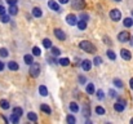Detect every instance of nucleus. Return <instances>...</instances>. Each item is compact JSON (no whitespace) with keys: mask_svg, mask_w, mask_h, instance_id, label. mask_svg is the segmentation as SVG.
<instances>
[{"mask_svg":"<svg viewBox=\"0 0 133 124\" xmlns=\"http://www.w3.org/2000/svg\"><path fill=\"white\" fill-rule=\"evenodd\" d=\"M79 30H85L87 29V21H83V19H79V22H76Z\"/></svg>","mask_w":133,"mask_h":124,"instance_id":"obj_14","label":"nucleus"},{"mask_svg":"<svg viewBox=\"0 0 133 124\" xmlns=\"http://www.w3.org/2000/svg\"><path fill=\"white\" fill-rule=\"evenodd\" d=\"M66 120H67V123L69 124H75L76 123V119H75V116H74V115H67Z\"/></svg>","mask_w":133,"mask_h":124,"instance_id":"obj_27","label":"nucleus"},{"mask_svg":"<svg viewBox=\"0 0 133 124\" xmlns=\"http://www.w3.org/2000/svg\"><path fill=\"white\" fill-rule=\"evenodd\" d=\"M76 21H78V18H76L75 14H67V17H66V22H67L70 26H75V25H76Z\"/></svg>","mask_w":133,"mask_h":124,"instance_id":"obj_6","label":"nucleus"},{"mask_svg":"<svg viewBox=\"0 0 133 124\" xmlns=\"http://www.w3.org/2000/svg\"><path fill=\"white\" fill-rule=\"evenodd\" d=\"M27 119H29V120H31V122H36V120H38V115H36L35 113H32V111H31V113H29V114H27Z\"/></svg>","mask_w":133,"mask_h":124,"instance_id":"obj_20","label":"nucleus"},{"mask_svg":"<svg viewBox=\"0 0 133 124\" xmlns=\"http://www.w3.org/2000/svg\"><path fill=\"white\" fill-rule=\"evenodd\" d=\"M39 93L42 94V96H48V88L45 87V85H40L39 87Z\"/></svg>","mask_w":133,"mask_h":124,"instance_id":"obj_17","label":"nucleus"},{"mask_svg":"<svg viewBox=\"0 0 133 124\" xmlns=\"http://www.w3.org/2000/svg\"><path fill=\"white\" fill-rule=\"evenodd\" d=\"M106 54H107V57H109L110 60H112V61H114V60H116V54L114 53V50H111V49H109V50L106 52Z\"/></svg>","mask_w":133,"mask_h":124,"instance_id":"obj_24","label":"nucleus"},{"mask_svg":"<svg viewBox=\"0 0 133 124\" xmlns=\"http://www.w3.org/2000/svg\"><path fill=\"white\" fill-rule=\"evenodd\" d=\"M114 1H122V0H114Z\"/></svg>","mask_w":133,"mask_h":124,"instance_id":"obj_48","label":"nucleus"},{"mask_svg":"<svg viewBox=\"0 0 133 124\" xmlns=\"http://www.w3.org/2000/svg\"><path fill=\"white\" fill-rule=\"evenodd\" d=\"M8 10H9V14H10V16H16V14L18 13V8H17L16 5H10Z\"/></svg>","mask_w":133,"mask_h":124,"instance_id":"obj_16","label":"nucleus"},{"mask_svg":"<svg viewBox=\"0 0 133 124\" xmlns=\"http://www.w3.org/2000/svg\"><path fill=\"white\" fill-rule=\"evenodd\" d=\"M124 107H125V105L124 103H122V102H116V103H114V110L115 111H118V113H122L123 110H124Z\"/></svg>","mask_w":133,"mask_h":124,"instance_id":"obj_11","label":"nucleus"},{"mask_svg":"<svg viewBox=\"0 0 133 124\" xmlns=\"http://www.w3.org/2000/svg\"><path fill=\"white\" fill-rule=\"evenodd\" d=\"M3 70H4V63L0 61V71H3Z\"/></svg>","mask_w":133,"mask_h":124,"instance_id":"obj_46","label":"nucleus"},{"mask_svg":"<svg viewBox=\"0 0 133 124\" xmlns=\"http://www.w3.org/2000/svg\"><path fill=\"white\" fill-rule=\"evenodd\" d=\"M109 94H110V97H116V92H115L114 89H110Z\"/></svg>","mask_w":133,"mask_h":124,"instance_id":"obj_41","label":"nucleus"},{"mask_svg":"<svg viewBox=\"0 0 133 124\" xmlns=\"http://www.w3.org/2000/svg\"><path fill=\"white\" fill-rule=\"evenodd\" d=\"M40 109H42V111H43V113L48 114V115L52 113V110H50V107H49L48 105H42V106H40Z\"/></svg>","mask_w":133,"mask_h":124,"instance_id":"obj_25","label":"nucleus"},{"mask_svg":"<svg viewBox=\"0 0 133 124\" xmlns=\"http://www.w3.org/2000/svg\"><path fill=\"white\" fill-rule=\"evenodd\" d=\"M110 18H111L112 21H120V18H122L120 10H119V9H112V10H110Z\"/></svg>","mask_w":133,"mask_h":124,"instance_id":"obj_4","label":"nucleus"},{"mask_svg":"<svg viewBox=\"0 0 133 124\" xmlns=\"http://www.w3.org/2000/svg\"><path fill=\"white\" fill-rule=\"evenodd\" d=\"M89 114H90V109H89L88 106L85 105V106H84V109H83V115H85V116H88Z\"/></svg>","mask_w":133,"mask_h":124,"instance_id":"obj_37","label":"nucleus"},{"mask_svg":"<svg viewBox=\"0 0 133 124\" xmlns=\"http://www.w3.org/2000/svg\"><path fill=\"white\" fill-rule=\"evenodd\" d=\"M120 56H122L124 60H127V61H129V60L132 58V53H131L128 49H122V50H120Z\"/></svg>","mask_w":133,"mask_h":124,"instance_id":"obj_9","label":"nucleus"},{"mask_svg":"<svg viewBox=\"0 0 133 124\" xmlns=\"http://www.w3.org/2000/svg\"><path fill=\"white\" fill-rule=\"evenodd\" d=\"M5 10H6V9H5L3 5H0V16H1V14H4V13H5Z\"/></svg>","mask_w":133,"mask_h":124,"instance_id":"obj_43","label":"nucleus"},{"mask_svg":"<svg viewBox=\"0 0 133 124\" xmlns=\"http://www.w3.org/2000/svg\"><path fill=\"white\" fill-rule=\"evenodd\" d=\"M82 67H83V70H84V71H89V70L92 69V61H89V60H84V61L82 62Z\"/></svg>","mask_w":133,"mask_h":124,"instance_id":"obj_10","label":"nucleus"},{"mask_svg":"<svg viewBox=\"0 0 133 124\" xmlns=\"http://www.w3.org/2000/svg\"><path fill=\"white\" fill-rule=\"evenodd\" d=\"M8 69H9V70H12V71H17V70L19 69V66H18V63H17V62L10 61V62H8Z\"/></svg>","mask_w":133,"mask_h":124,"instance_id":"obj_12","label":"nucleus"},{"mask_svg":"<svg viewBox=\"0 0 133 124\" xmlns=\"http://www.w3.org/2000/svg\"><path fill=\"white\" fill-rule=\"evenodd\" d=\"M129 39H131V34L128 31H120L118 34V40L120 43H127V41H129Z\"/></svg>","mask_w":133,"mask_h":124,"instance_id":"obj_3","label":"nucleus"},{"mask_svg":"<svg viewBox=\"0 0 133 124\" xmlns=\"http://www.w3.org/2000/svg\"><path fill=\"white\" fill-rule=\"evenodd\" d=\"M132 14H133V10H132Z\"/></svg>","mask_w":133,"mask_h":124,"instance_id":"obj_50","label":"nucleus"},{"mask_svg":"<svg viewBox=\"0 0 133 124\" xmlns=\"http://www.w3.org/2000/svg\"><path fill=\"white\" fill-rule=\"evenodd\" d=\"M85 90H87L88 94H93L94 93V85L92 83H89L88 85H87V88H85Z\"/></svg>","mask_w":133,"mask_h":124,"instance_id":"obj_23","label":"nucleus"},{"mask_svg":"<svg viewBox=\"0 0 133 124\" xmlns=\"http://www.w3.org/2000/svg\"><path fill=\"white\" fill-rule=\"evenodd\" d=\"M54 36H56L58 40H65V39H66V34H65L62 30H59V29H54Z\"/></svg>","mask_w":133,"mask_h":124,"instance_id":"obj_7","label":"nucleus"},{"mask_svg":"<svg viewBox=\"0 0 133 124\" xmlns=\"http://www.w3.org/2000/svg\"><path fill=\"white\" fill-rule=\"evenodd\" d=\"M32 54H34V56H40V54H42L40 48H39V47H34V48H32Z\"/></svg>","mask_w":133,"mask_h":124,"instance_id":"obj_30","label":"nucleus"},{"mask_svg":"<svg viewBox=\"0 0 133 124\" xmlns=\"http://www.w3.org/2000/svg\"><path fill=\"white\" fill-rule=\"evenodd\" d=\"M129 87H131V89H133V78L129 80Z\"/></svg>","mask_w":133,"mask_h":124,"instance_id":"obj_47","label":"nucleus"},{"mask_svg":"<svg viewBox=\"0 0 133 124\" xmlns=\"http://www.w3.org/2000/svg\"><path fill=\"white\" fill-rule=\"evenodd\" d=\"M79 19H83V21H88V19H89V16H88V14H85V13H82V14L79 16Z\"/></svg>","mask_w":133,"mask_h":124,"instance_id":"obj_38","label":"nucleus"},{"mask_svg":"<svg viewBox=\"0 0 133 124\" xmlns=\"http://www.w3.org/2000/svg\"><path fill=\"white\" fill-rule=\"evenodd\" d=\"M10 122L14 124H17L19 122V116L18 115H16V114H12V116H10Z\"/></svg>","mask_w":133,"mask_h":124,"instance_id":"obj_29","label":"nucleus"},{"mask_svg":"<svg viewBox=\"0 0 133 124\" xmlns=\"http://www.w3.org/2000/svg\"><path fill=\"white\" fill-rule=\"evenodd\" d=\"M6 1H8V3H9V5H16V4H17V1H18V0H6Z\"/></svg>","mask_w":133,"mask_h":124,"instance_id":"obj_42","label":"nucleus"},{"mask_svg":"<svg viewBox=\"0 0 133 124\" xmlns=\"http://www.w3.org/2000/svg\"><path fill=\"white\" fill-rule=\"evenodd\" d=\"M131 123H133V119H131Z\"/></svg>","mask_w":133,"mask_h":124,"instance_id":"obj_49","label":"nucleus"},{"mask_svg":"<svg viewBox=\"0 0 133 124\" xmlns=\"http://www.w3.org/2000/svg\"><path fill=\"white\" fill-rule=\"evenodd\" d=\"M0 107H1L3 110H8V109L10 107V105H9V102H8L6 100H1V101H0Z\"/></svg>","mask_w":133,"mask_h":124,"instance_id":"obj_15","label":"nucleus"},{"mask_svg":"<svg viewBox=\"0 0 133 124\" xmlns=\"http://www.w3.org/2000/svg\"><path fill=\"white\" fill-rule=\"evenodd\" d=\"M43 45H44L46 49L50 48V47H52V41H50V39H44V40H43Z\"/></svg>","mask_w":133,"mask_h":124,"instance_id":"obj_34","label":"nucleus"},{"mask_svg":"<svg viewBox=\"0 0 133 124\" xmlns=\"http://www.w3.org/2000/svg\"><path fill=\"white\" fill-rule=\"evenodd\" d=\"M23 60H25V63H26V65H31V63L34 62V60H32V56H31V54H26V56L23 57Z\"/></svg>","mask_w":133,"mask_h":124,"instance_id":"obj_18","label":"nucleus"},{"mask_svg":"<svg viewBox=\"0 0 133 124\" xmlns=\"http://www.w3.org/2000/svg\"><path fill=\"white\" fill-rule=\"evenodd\" d=\"M31 67H30V75L32 76V78H38L39 76V74H40V66L38 65V63H31L30 65Z\"/></svg>","mask_w":133,"mask_h":124,"instance_id":"obj_2","label":"nucleus"},{"mask_svg":"<svg viewBox=\"0 0 133 124\" xmlns=\"http://www.w3.org/2000/svg\"><path fill=\"white\" fill-rule=\"evenodd\" d=\"M9 21H10L9 16H6L5 13H4V14H1V22H3V23H8Z\"/></svg>","mask_w":133,"mask_h":124,"instance_id":"obj_32","label":"nucleus"},{"mask_svg":"<svg viewBox=\"0 0 133 124\" xmlns=\"http://www.w3.org/2000/svg\"><path fill=\"white\" fill-rule=\"evenodd\" d=\"M123 23H124V26L125 27H132L133 26V19L132 18H124V21H123Z\"/></svg>","mask_w":133,"mask_h":124,"instance_id":"obj_21","label":"nucleus"},{"mask_svg":"<svg viewBox=\"0 0 133 124\" xmlns=\"http://www.w3.org/2000/svg\"><path fill=\"white\" fill-rule=\"evenodd\" d=\"M58 63L62 65V66H69L70 65V60L69 58H59L58 60Z\"/></svg>","mask_w":133,"mask_h":124,"instance_id":"obj_22","label":"nucleus"},{"mask_svg":"<svg viewBox=\"0 0 133 124\" xmlns=\"http://www.w3.org/2000/svg\"><path fill=\"white\" fill-rule=\"evenodd\" d=\"M96 113H97L98 115H105V109H103L102 106H97V107H96Z\"/></svg>","mask_w":133,"mask_h":124,"instance_id":"obj_31","label":"nucleus"},{"mask_svg":"<svg viewBox=\"0 0 133 124\" xmlns=\"http://www.w3.org/2000/svg\"><path fill=\"white\" fill-rule=\"evenodd\" d=\"M32 16H34V17H36V18H40V17L43 16L42 9H40V8H38V6H35V8L32 9Z\"/></svg>","mask_w":133,"mask_h":124,"instance_id":"obj_13","label":"nucleus"},{"mask_svg":"<svg viewBox=\"0 0 133 124\" xmlns=\"http://www.w3.org/2000/svg\"><path fill=\"white\" fill-rule=\"evenodd\" d=\"M84 0H72V6L75 8V9H79V10H82L83 8H84Z\"/></svg>","mask_w":133,"mask_h":124,"instance_id":"obj_8","label":"nucleus"},{"mask_svg":"<svg viewBox=\"0 0 133 124\" xmlns=\"http://www.w3.org/2000/svg\"><path fill=\"white\" fill-rule=\"evenodd\" d=\"M103 40H105L106 44H110V43H111V40H109V38H107V36H105V38H103Z\"/></svg>","mask_w":133,"mask_h":124,"instance_id":"obj_44","label":"nucleus"},{"mask_svg":"<svg viewBox=\"0 0 133 124\" xmlns=\"http://www.w3.org/2000/svg\"><path fill=\"white\" fill-rule=\"evenodd\" d=\"M22 113H23V111H22L21 107H14V109H13V114H16V115H18V116H21Z\"/></svg>","mask_w":133,"mask_h":124,"instance_id":"obj_33","label":"nucleus"},{"mask_svg":"<svg viewBox=\"0 0 133 124\" xmlns=\"http://www.w3.org/2000/svg\"><path fill=\"white\" fill-rule=\"evenodd\" d=\"M93 62H94V65H96V66H98V65H101V63H102V58H101V57H94Z\"/></svg>","mask_w":133,"mask_h":124,"instance_id":"obj_36","label":"nucleus"},{"mask_svg":"<svg viewBox=\"0 0 133 124\" xmlns=\"http://www.w3.org/2000/svg\"><path fill=\"white\" fill-rule=\"evenodd\" d=\"M50 49H52V54H53V56H56V57H57V56H59V54H61V50H59L58 48H56V47H53V45H52V47H50Z\"/></svg>","mask_w":133,"mask_h":124,"instance_id":"obj_26","label":"nucleus"},{"mask_svg":"<svg viewBox=\"0 0 133 124\" xmlns=\"http://www.w3.org/2000/svg\"><path fill=\"white\" fill-rule=\"evenodd\" d=\"M58 3H61V4H66V3H69V0H58Z\"/></svg>","mask_w":133,"mask_h":124,"instance_id":"obj_45","label":"nucleus"},{"mask_svg":"<svg viewBox=\"0 0 133 124\" xmlns=\"http://www.w3.org/2000/svg\"><path fill=\"white\" fill-rule=\"evenodd\" d=\"M103 97H105V94H103V92L99 89V90H97V98L98 100H103Z\"/></svg>","mask_w":133,"mask_h":124,"instance_id":"obj_39","label":"nucleus"},{"mask_svg":"<svg viewBox=\"0 0 133 124\" xmlns=\"http://www.w3.org/2000/svg\"><path fill=\"white\" fill-rule=\"evenodd\" d=\"M114 84H115L118 88H123V82H122L120 79H118V78H115V79H114Z\"/></svg>","mask_w":133,"mask_h":124,"instance_id":"obj_35","label":"nucleus"},{"mask_svg":"<svg viewBox=\"0 0 133 124\" xmlns=\"http://www.w3.org/2000/svg\"><path fill=\"white\" fill-rule=\"evenodd\" d=\"M79 48L83 49V50H85L87 53H94V52H96V47L88 40L80 41V43H79Z\"/></svg>","mask_w":133,"mask_h":124,"instance_id":"obj_1","label":"nucleus"},{"mask_svg":"<svg viewBox=\"0 0 133 124\" xmlns=\"http://www.w3.org/2000/svg\"><path fill=\"white\" fill-rule=\"evenodd\" d=\"M79 82H80V84H85V82H87V79L83 76V75H80L79 76Z\"/></svg>","mask_w":133,"mask_h":124,"instance_id":"obj_40","label":"nucleus"},{"mask_svg":"<svg viewBox=\"0 0 133 124\" xmlns=\"http://www.w3.org/2000/svg\"><path fill=\"white\" fill-rule=\"evenodd\" d=\"M70 110H71L72 113H78V111H79V105H78L76 102H71V103H70Z\"/></svg>","mask_w":133,"mask_h":124,"instance_id":"obj_19","label":"nucleus"},{"mask_svg":"<svg viewBox=\"0 0 133 124\" xmlns=\"http://www.w3.org/2000/svg\"><path fill=\"white\" fill-rule=\"evenodd\" d=\"M48 6H49L52 10H54V12H58V13L61 12V6H59L58 3H56L54 0H49V1H48Z\"/></svg>","mask_w":133,"mask_h":124,"instance_id":"obj_5","label":"nucleus"},{"mask_svg":"<svg viewBox=\"0 0 133 124\" xmlns=\"http://www.w3.org/2000/svg\"><path fill=\"white\" fill-rule=\"evenodd\" d=\"M9 56V52L6 48H0V57H8Z\"/></svg>","mask_w":133,"mask_h":124,"instance_id":"obj_28","label":"nucleus"}]
</instances>
